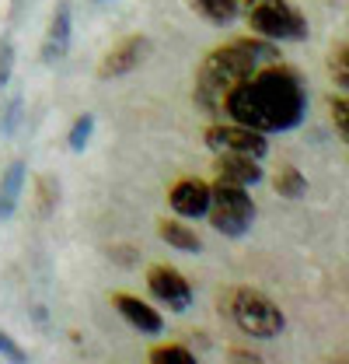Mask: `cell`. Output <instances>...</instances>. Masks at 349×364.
I'll return each instance as SVG.
<instances>
[{
  "label": "cell",
  "instance_id": "obj_1",
  "mask_svg": "<svg viewBox=\"0 0 349 364\" xmlns=\"http://www.w3.org/2000/svg\"><path fill=\"white\" fill-rule=\"evenodd\" d=\"M234 123L252 127L259 134L294 130L307 112V95L301 74L290 67H265L252 77L238 81L223 95V109Z\"/></svg>",
  "mask_w": 349,
  "mask_h": 364
},
{
  "label": "cell",
  "instance_id": "obj_2",
  "mask_svg": "<svg viewBox=\"0 0 349 364\" xmlns=\"http://www.w3.org/2000/svg\"><path fill=\"white\" fill-rule=\"evenodd\" d=\"M255 56L248 53V46L241 39L227 46H217L203 56L199 70H196V105L206 109L210 116H217L223 109V95L234 88L238 81L252 77L255 74Z\"/></svg>",
  "mask_w": 349,
  "mask_h": 364
},
{
  "label": "cell",
  "instance_id": "obj_3",
  "mask_svg": "<svg viewBox=\"0 0 349 364\" xmlns=\"http://www.w3.org/2000/svg\"><path fill=\"white\" fill-rule=\"evenodd\" d=\"M220 312L234 318V326L245 333V336H259V340H272L283 333L287 318L283 312L252 287H231L223 298H220Z\"/></svg>",
  "mask_w": 349,
  "mask_h": 364
},
{
  "label": "cell",
  "instance_id": "obj_4",
  "mask_svg": "<svg viewBox=\"0 0 349 364\" xmlns=\"http://www.w3.org/2000/svg\"><path fill=\"white\" fill-rule=\"evenodd\" d=\"M245 18L248 28L269 39V43H283V39H307V18L290 4V0H245Z\"/></svg>",
  "mask_w": 349,
  "mask_h": 364
},
{
  "label": "cell",
  "instance_id": "obj_5",
  "mask_svg": "<svg viewBox=\"0 0 349 364\" xmlns=\"http://www.w3.org/2000/svg\"><path fill=\"white\" fill-rule=\"evenodd\" d=\"M206 214H210V225L217 228L220 235L241 238L252 228V221H255V203L245 193V186L217 179L210 186V207H206Z\"/></svg>",
  "mask_w": 349,
  "mask_h": 364
},
{
  "label": "cell",
  "instance_id": "obj_6",
  "mask_svg": "<svg viewBox=\"0 0 349 364\" xmlns=\"http://www.w3.org/2000/svg\"><path fill=\"white\" fill-rule=\"evenodd\" d=\"M147 287H150V294H154L157 301H165L172 312H185V309L192 305V284L185 280V273H178L174 267H165V263L150 267V270H147Z\"/></svg>",
  "mask_w": 349,
  "mask_h": 364
},
{
  "label": "cell",
  "instance_id": "obj_7",
  "mask_svg": "<svg viewBox=\"0 0 349 364\" xmlns=\"http://www.w3.org/2000/svg\"><path fill=\"white\" fill-rule=\"evenodd\" d=\"M147 53H150V39H147V36H126L123 43H116L105 56H101V63H98V77L109 81V77H123V74H130V70H136V67L147 60Z\"/></svg>",
  "mask_w": 349,
  "mask_h": 364
},
{
  "label": "cell",
  "instance_id": "obj_8",
  "mask_svg": "<svg viewBox=\"0 0 349 364\" xmlns=\"http://www.w3.org/2000/svg\"><path fill=\"white\" fill-rule=\"evenodd\" d=\"M206 144L214 151H234V154H252V158H262L269 151L265 136L252 127H241V123H231V127H206Z\"/></svg>",
  "mask_w": 349,
  "mask_h": 364
},
{
  "label": "cell",
  "instance_id": "obj_9",
  "mask_svg": "<svg viewBox=\"0 0 349 364\" xmlns=\"http://www.w3.org/2000/svg\"><path fill=\"white\" fill-rule=\"evenodd\" d=\"M70 32H74V11L70 0H56L52 18H49V32L43 43V63H60L70 49Z\"/></svg>",
  "mask_w": 349,
  "mask_h": 364
},
{
  "label": "cell",
  "instance_id": "obj_10",
  "mask_svg": "<svg viewBox=\"0 0 349 364\" xmlns=\"http://www.w3.org/2000/svg\"><path fill=\"white\" fill-rule=\"evenodd\" d=\"M168 203L178 218H203L210 207V186L203 179H178L168 193Z\"/></svg>",
  "mask_w": 349,
  "mask_h": 364
},
{
  "label": "cell",
  "instance_id": "obj_11",
  "mask_svg": "<svg viewBox=\"0 0 349 364\" xmlns=\"http://www.w3.org/2000/svg\"><path fill=\"white\" fill-rule=\"evenodd\" d=\"M112 305H116V312L126 318L130 326H136L140 333H161L165 329V318L157 309H150L147 301H140V298H133V294H112Z\"/></svg>",
  "mask_w": 349,
  "mask_h": 364
},
{
  "label": "cell",
  "instance_id": "obj_12",
  "mask_svg": "<svg viewBox=\"0 0 349 364\" xmlns=\"http://www.w3.org/2000/svg\"><path fill=\"white\" fill-rule=\"evenodd\" d=\"M217 179L238 182V186L259 182L262 179L259 158H252V154H234V151H220V158H217Z\"/></svg>",
  "mask_w": 349,
  "mask_h": 364
},
{
  "label": "cell",
  "instance_id": "obj_13",
  "mask_svg": "<svg viewBox=\"0 0 349 364\" xmlns=\"http://www.w3.org/2000/svg\"><path fill=\"white\" fill-rule=\"evenodd\" d=\"M21 186H25V161H11L7 172L0 176V221H11L21 200Z\"/></svg>",
  "mask_w": 349,
  "mask_h": 364
},
{
  "label": "cell",
  "instance_id": "obj_14",
  "mask_svg": "<svg viewBox=\"0 0 349 364\" xmlns=\"http://www.w3.org/2000/svg\"><path fill=\"white\" fill-rule=\"evenodd\" d=\"M157 235H161L168 245L182 249V252H199V249H203V238L189 225H178V221H161V225H157Z\"/></svg>",
  "mask_w": 349,
  "mask_h": 364
},
{
  "label": "cell",
  "instance_id": "obj_15",
  "mask_svg": "<svg viewBox=\"0 0 349 364\" xmlns=\"http://www.w3.org/2000/svg\"><path fill=\"white\" fill-rule=\"evenodd\" d=\"M272 186H276V193H279V196H287V200H301V196L307 193V179L301 176V168H297V165H279Z\"/></svg>",
  "mask_w": 349,
  "mask_h": 364
},
{
  "label": "cell",
  "instance_id": "obj_16",
  "mask_svg": "<svg viewBox=\"0 0 349 364\" xmlns=\"http://www.w3.org/2000/svg\"><path fill=\"white\" fill-rule=\"evenodd\" d=\"M189 4L214 25H231L238 18V0H189Z\"/></svg>",
  "mask_w": 349,
  "mask_h": 364
},
{
  "label": "cell",
  "instance_id": "obj_17",
  "mask_svg": "<svg viewBox=\"0 0 349 364\" xmlns=\"http://www.w3.org/2000/svg\"><path fill=\"white\" fill-rule=\"evenodd\" d=\"M328 74H332V81H336L339 88L349 85V46H346V39H339V43L332 46V53H328Z\"/></svg>",
  "mask_w": 349,
  "mask_h": 364
},
{
  "label": "cell",
  "instance_id": "obj_18",
  "mask_svg": "<svg viewBox=\"0 0 349 364\" xmlns=\"http://www.w3.org/2000/svg\"><path fill=\"white\" fill-rule=\"evenodd\" d=\"M150 361L154 364H165V361L192 364L196 361V354H192L189 347H178V343H161V347H154V350H150Z\"/></svg>",
  "mask_w": 349,
  "mask_h": 364
},
{
  "label": "cell",
  "instance_id": "obj_19",
  "mask_svg": "<svg viewBox=\"0 0 349 364\" xmlns=\"http://www.w3.org/2000/svg\"><path fill=\"white\" fill-rule=\"evenodd\" d=\"M21 109H25L21 95H14V98H11V102L4 105V116H0V130H4L7 136H14V134H18V127H21V116H25Z\"/></svg>",
  "mask_w": 349,
  "mask_h": 364
},
{
  "label": "cell",
  "instance_id": "obj_20",
  "mask_svg": "<svg viewBox=\"0 0 349 364\" xmlns=\"http://www.w3.org/2000/svg\"><path fill=\"white\" fill-rule=\"evenodd\" d=\"M91 134H94V116L84 112V116L70 127V136H67V140H70V151H84L87 140H91Z\"/></svg>",
  "mask_w": 349,
  "mask_h": 364
},
{
  "label": "cell",
  "instance_id": "obj_21",
  "mask_svg": "<svg viewBox=\"0 0 349 364\" xmlns=\"http://www.w3.org/2000/svg\"><path fill=\"white\" fill-rule=\"evenodd\" d=\"M328 109H332V123H336V130H339V140H349V105L346 98L339 95H332V102H328Z\"/></svg>",
  "mask_w": 349,
  "mask_h": 364
},
{
  "label": "cell",
  "instance_id": "obj_22",
  "mask_svg": "<svg viewBox=\"0 0 349 364\" xmlns=\"http://www.w3.org/2000/svg\"><path fill=\"white\" fill-rule=\"evenodd\" d=\"M56 193H60L56 179H52V176H43V179H39V214H43V218L56 207Z\"/></svg>",
  "mask_w": 349,
  "mask_h": 364
},
{
  "label": "cell",
  "instance_id": "obj_23",
  "mask_svg": "<svg viewBox=\"0 0 349 364\" xmlns=\"http://www.w3.org/2000/svg\"><path fill=\"white\" fill-rule=\"evenodd\" d=\"M11 70H14V39L4 36L0 39V88L11 81Z\"/></svg>",
  "mask_w": 349,
  "mask_h": 364
},
{
  "label": "cell",
  "instance_id": "obj_24",
  "mask_svg": "<svg viewBox=\"0 0 349 364\" xmlns=\"http://www.w3.org/2000/svg\"><path fill=\"white\" fill-rule=\"evenodd\" d=\"M0 358H7V361L21 364L25 358H28V354H25V350H21V347H18V343H14V340H11V336L4 333V329H0Z\"/></svg>",
  "mask_w": 349,
  "mask_h": 364
},
{
  "label": "cell",
  "instance_id": "obj_25",
  "mask_svg": "<svg viewBox=\"0 0 349 364\" xmlns=\"http://www.w3.org/2000/svg\"><path fill=\"white\" fill-rule=\"evenodd\" d=\"M18 4H21V0H14V7H18Z\"/></svg>",
  "mask_w": 349,
  "mask_h": 364
},
{
  "label": "cell",
  "instance_id": "obj_26",
  "mask_svg": "<svg viewBox=\"0 0 349 364\" xmlns=\"http://www.w3.org/2000/svg\"><path fill=\"white\" fill-rule=\"evenodd\" d=\"M98 4H105V0H98Z\"/></svg>",
  "mask_w": 349,
  "mask_h": 364
}]
</instances>
